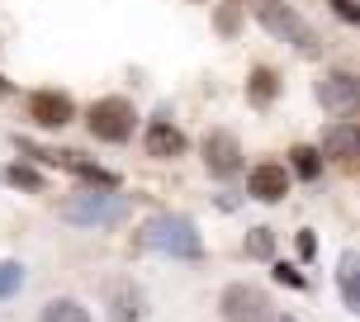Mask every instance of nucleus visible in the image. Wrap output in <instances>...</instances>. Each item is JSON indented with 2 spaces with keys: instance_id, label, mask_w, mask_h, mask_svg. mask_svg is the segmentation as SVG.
<instances>
[{
  "instance_id": "1",
  "label": "nucleus",
  "mask_w": 360,
  "mask_h": 322,
  "mask_svg": "<svg viewBox=\"0 0 360 322\" xmlns=\"http://www.w3.org/2000/svg\"><path fill=\"white\" fill-rule=\"evenodd\" d=\"M128 214L124 195H114V190H81L62 204V218L76 223V228H109V223H119Z\"/></svg>"
},
{
  "instance_id": "2",
  "label": "nucleus",
  "mask_w": 360,
  "mask_h": 322,
  "mask_svg": "<svg viewBox=\"0 0 360 322\" xmlns=\"http://www.w3.org/2000/svg\"><path fill=\"white\" fill-rule=\"evenodd\" d=\"M147 247L166 251V256H176V261H195V256H204V242H199L195 223L180 214H157L152 223H147Z\"/></svg>"
},
{
  "instance_id": "3",
  "label": "nucleus",
  "mask_w": 360,
  "mask_h": 322,
  "mask_svg": "<svg viewBox=\"0 0 360 322\" xmlns=\"http://www.w3.org/2000/svg\"><path fill=\"white\" fill-rule=\"evenodd\" d=\"M252 10H256V19H261V29L270 38L294 43V48H313V29L304 24V15L294 5H285V0H256Z\"/></svg>"
},
{
  "instance_id": "4",
  "label": "nucleus",
  "mask_w": 360,
  "mask_h": 322,
  "mask_svg": "<svg viewBox=\"0 0 360 322\" xmlns=\"http://www.w3.org/2000/svg\"><path fill=\"white\" fill-rule=\"evenodd\" d=\"M133 124H138V109L124 95H109V100H95L90 105V133L100 143H128L133 138Z\"/></svg>"
},
{
  "instance_id": "5",
  "label": "nucleus",
  "mask_w": 360,
  "mask_h": 322,
  "mask_svg": "<svg viewBox=\"0 0 360 322\" xmlns=\"http://www.w3.org/2000/svg\"><path fill=\"white\" fill-rule=\"evenodd\" d=\"M218 313H223V322H261L270 313V299L261 285L237 280V285H228L218 294Z\"/></svg>"
},
{
  "instance_id": "6",
  "label": "nucleus",
  "mask_w": 360,
  "mask_h": 322,
  "mask_svg": "<svg viewBox=\"0 0 360 322\" xmlns=\"http://www.w3.org/2000/svg\"><path fill=\"white\" fill-rule=\"evenodd\" d=\"M247 190L261 204H280L289 195V171L280 161H261V166H252V176H247Z\"/></svg>"
},
{
  "instance_id": "7",
  "label": "nucleus",
  "mask_w": 360,
  "mask_h": 322,
  "mask_svg": "<svg viewBox=\"0 0 360 322\" xmlns=\"http://www.w3.org/2000/svg\"><path fill=\"white\" fill-rule=\"evenodd\" d=\"M72 95H62V90H38L34 100H29V119L38 128H67L72 124Z\"/></svg>"
},
{
  "instance_id": "8",
  "label": "nucleus",
  "mask_w": 360,
  "mask_h": 322,
  "mask_svg": "<svg viewBox=\"0 0 360 322\" xmlns=\"http://www.w3.org/2000/svg\"><path fill=\"white\" fill-rule=\"evenodd\" d=\"M204 166L214 171V176H233L237 166H242V143H237L228 128H218L204 138Z\"/></svg>"
},
{
  "instance_id": "9",
  "label": "nucleus",
  "mask_w": 360,
  "mask_h": 322,
  "mask_svg": "<svg viewBox=\"0 0 360 322\" xmlns=\"http://www.w3.org/2000/svg\"><path fill=\"white\" fill-rule=\"evenodd\" d=\"M318 100H323L327 109H337V114H351V109L360 105V81L351 72H327L323 81H318Z\"/></svg>"
},
{
  "instance_id": "10",
  "label": "nucleus",
  "mask_w": 360,
  "mask_h": 322,
  "mask_svg": "<svg viewBox=\"0 0 360 322\" xmlns=\"http://www.w3.org/2000/svg\"><path fill=\"white\" fill-rule=\"evenodd\" d=\"M109 308H114V322H143L147 299L133 280H114V285H109Z\"/></svg>"
},
{
  "instance_id": "11",
  "label": "nucleus",
  "mask_w": 360,
  "mask_h": 322,
  "mask_svg": "<svg viewBox=\"0 0 360 322\" xmlns=\"http://www.w3.org/2000/svg\"><path fill=\"white\" fill-rule=\"evenodd\" d=\"M360 152V128L351 124V119H342V124H332L323 133V157L332 161H351Z\"/></svg>"
},
{
  "instance_id": "12",
  "label": "nucleus",
  "mask_w": 360,
  "mask_h": 322,
  "mask_svg": "<svg viewBox=\"0 0 360 322\" xmlns=\"http://www.w3.org/2000/svg\"><path fill=\"white\" fill-rule=\"evenodd\" d=\"M185 152V133H180L176 124H166V119H157V124L147 128V157H157V161H171Z\"/></svg>"
},
{
  "instance_id": "13",
  "label": "nucleus",
  "mask_w": 360,
  "mask_h": 322,
  "mask_svg": "<svg viewBox=\"0 0 360 322\" xmlns=\"http://www.w3.org/2000/svg\"><path fill=\"white\" fill-rule=\"evenodd\" d=\"M38 322H90V308L81 304V299H48L43 304V313H38Z\"/></svg>"
},
{
  "instance_id": "14",
  "label": "nucleus",
  "mask_w": 360,
  "mask_h": 322,
  "mask_svg": "<svg viewBox=\"0 0 360 322\" xmlns=\"http://www.w3.org/2000/svg\"><path fill=\"white\" fill-rule=\"evenodd\" d=\"M356 270H360V256H356V251H346V256H342V266H337V280H342V299H346V308H360Z\"/></svg>"
},
{
  "instance_id": "15",
  "label": "nucleus",
  "mask_w": 360,
  "mask_h": 322,
  "mask_svg": "<svg viewBox=\"0 0 360 322\" xmlns=\"http://www.w3.org/2000/svg\"><path fill=\"white\" fill-rule=\"evenodd\" d=\"M289 157H294V171H299L304 180H318V171H323V152H313V147H294Z\"/></svg>"
},
{
  "instance_id": "16",
  "label": "nucleus",
  "mask_w": 360,
  "mask_h": 322,
  "mask_svg": "<svg viewBox=\"0 0 360 322\" xmlns=\"http://www.w3.org/2000/svg\"><path fill=\"white\" fill-rule=\"evenodd\" d=\"M24 289V266L19 261H0V299H15Z\"/></svg>"
},
{
  "instance_id": "17",
  "label": "nucleus",
  "mask_w": 360,
  "mask_h": 322,
  "mask_svg": "<svg viewBox=\"0 0 360 322\" xmlns=\"http://www.w3.org/2000/svg\"><path fill=\"white\" fill-rule=\"evenodd\" d=\"M270 251H275V233H270V228H252V237H247V256L266 261Z\"/></svg>"
},
{
  "instance_id": "18",
  "label": "nucleus",
  "mask_w": 360,
  "mask_h": 322,
  "mask_svg": "<svg viewBox=\"0 0 360 322\" xmlns=\"http://www.w3.org/2000/svg\"><path fill=\"white\" fill-rule=\"evenodd\" d=\"M5 180H10V185H19V190H43V176H38V171H29V166H10V171H5Z\"/></svg>"
},
{
  "instance_id": "19",
  "label": "nucleus",
  "mask_w": 360,
  "mask_h": 322,
  "mask_svg": "<svg viewBox=\"0 0 360 322\" xmlns=\"http://www.w3.org/2000/svg\"><path fill=\"white\" fill-rule=\"evenodd\" d=\"M252 95L266 105L270 95H275V76H270V72H256V76H252Z\"/></svg>"
},
{
  "instance_id": "20",
  "label": "nucleus",
  "mask_w": 360,
  "mask_h": 322,
  "mask_svg": "<svg viewBox=\"0 0 360 322\" xmlns=\"http://www.w3.org/2000/svg\"><path fill=\"white\" fill-rule=\"evenodd\" d=\"M275 280H285V285H294V289H304V275L294 266H275Z\"/></svg>"
},
{
  "instance_id": "21",
  "label": "nucleus",
  "mask_w": 360,
  "mask_h": 322,
  "mask_svg": "<svg viewBox=\"0 0 360 322\" xmlns=\"http://www.w3.org/2000/svg\"><path fill=\"white\" fill-rule=\"evenodd\" d=\"M332 5H337V15H342L346 24H356V19H360V5H356V0H332Z\"/></svg>"
},
{
  "instance_id": "22",
  "label": "nucleus",
  "mask_w": 360,
  "mask_h": 322,
  "mask_svg": "<svg viewBox=\"0 0 360 322\" xmlns=\"http://www.w3.org/2000/svg\"><path fill=\"white\" fill-rule=\"evenodd\" d=\"M218 29L233 34V29H237V10H223V15H218Z\"/></svg>"
},
{
  "instance_id": "23",
  "label": "nucleus",
  "mask_w": 360,
  "mask_h": 322,
  "mask_svg": "<svg viewBox=\"0 0 360 322\" xmlns=\"http://www.w3.org/2000/svg\"><path fill=\"white\" fill-rule=\"evenodd\" d=\"M318 251V242H313V233H299V256H313Z\"/></svg>"
},
{
  "instance_id": "24",
  "label": "nucleus",
  "mask_w": 360,
  "mask_h": 322,
  "mask_svg": "<svg viewBox=\"0 0 360 322\" xmlns=\"http://www.w3.org/2000/svg\"><path fill=\"white\" fill-rule=\"evenodd\" d=\"M261 322H299V318H294V313H266Z\"/></svg>"
}]
</instances>
